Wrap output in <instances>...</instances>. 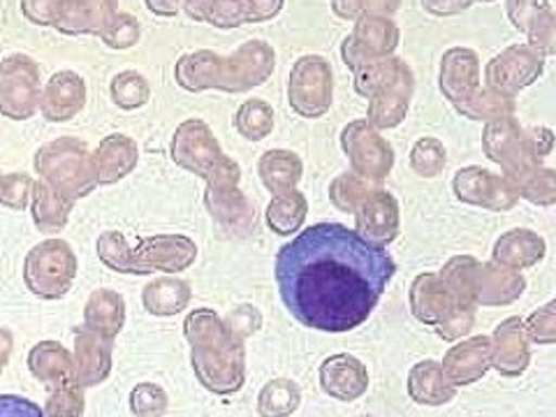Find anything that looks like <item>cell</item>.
I'll use <instances>...</instances> for the list:
<instances>
[{"label": "cell", "mask_w": 556, "mask_h": 417, "mask_svg": "<svg viewBox=\"0 0 556 417\" xmlns=\"http://www.w3.org/2000/svg\"><path fill=\"white\" fill-rule=\"evenodd\" d=\"M396 265L341 223H316L276 255L274 276L292 318L320 332L343 334L367 323Z\"/></svg>", "instance_id": "obj_1"}, {"label": "cell", "mask_w": 556, "mask_h": 417, "mask_svg": "<svg viewBox=\"0 0 556 417\" xmlns=\"http://www.w3.org/2000/svg\"><path fill=\"white\" fill-rule=\"evenodd\" d=\"M355 93L369 100L367 124L376 130H392L404 124L415 93V77L406 61L388 56L353 73Z\"/></svg>", "instance_id": "obj_2"}, {"label": "cell", "mask_w": 556, "mask_h": 417, "mask_svg": "<svg viewBox=\"0 0 556 417\" xmlns=\"http://www.w3.org/2000/svg\"><path fill=\"white\" fill-rule=\"evenodd\" d=\"M439 276L459 304H510L527 288L517 271L496 263H480L473 255L450 257Z\"/></svg>", "instance_id": "obj_3"}, {"label": "cell", "mask_w": 556, "mask_h": 417, "mask_svg": "<svg viewBox=\"0 0 556 417\" xmlns=\"http://www.w3.org/2000/svg\"><path fill=\"white\" fill-rule=\"evenodd\" d=\"M195 343V367L200 380L214 392H232L243 382V359L239 345L225 334L214 311H195L188 318Z\"/></svg>", "instance_id": "obj_4"}, {"label": "cell", "mask_w": 556, "mask_h": 417, "mask_svg": "<svg viewBox=\"0 0 556 417\" xmlns=\"http://www.w3.org/2000/svg\"><path fill=\"white\" fill-rule=\"evenodd\" d=\"M204 206L225 237H249L255 228V208L241 193V169L225 155L223 163L204 179Z\"/></svg>", "instance_id": "obj_5"}, {"label": "cell", "mask_w": 556, "mask_h": 417, "mask_svg": "<svg viewBox=\"0 0 556 417\" xmlns=\"http://www.w3.org/2000/svg\"><path fill=\"white\" fill-rule=\"evenodd\" d=\"M290 110L302 118H323L334 102V70L325 56L306 54L294 61L288 77Z\"/></svg>", "instance_id": "obj_6"}, {"label": "cell", "mask_w": 556, "mask_h": 417, "mask_svg": "<svg viewBox=\"0 0 556 417\" xmlns=\"http://www.w3.org/2000/svg\"><path fill=\"white\" fill-rule=\"evenodd\" d=\"M482 151L486 159L503 169V177L510 179L513 186L525 181L538 167H543V161H538L529 149L525 128L519 126L515 116L484 124Z\"/></svg>", "instance_id": "obj_7"}, {"label": "cell", "mask_w": 556, "mask_h": 417, "mask_svg": "<svg viewBox=\"0 0 556 417\" xmlns=\"http://www.w3.org/2000/svg\"><path fill=\"white\" fill-rule=\"evenodd\" d=\"M341 149L353 174L367 184H380L390 177L394 167V149L380 130L371 128L367 121H351L341 130Z\"/></svg>", "instance_id": "obj_8"}, {"label": "cell", "mask_w": 556, "mask_h": 417, "mask_svg": "<svg viewBox=\"0 0 556 417\" xmlns=\"http://www.w3.org/2000/svg\"><path fill=\"white\" fill-rule=\"evenodd\" d=\"M276 67V51L265 40H249L230 56H223L218 91L247 93L269 81Z\"/></svg>", "instance_id": "obj_9"}, {"label": "cell", "mask_w": 556, "mask_h": 417, "mask_svg": "<svg viewBox=\"0 0 556 417\" xmlns=\"http://www.w3.org/2000/svg\"><path fill=\"white\" fill-rule=\"evenodd\" d=\"M547 59L541 51L525 45H510L484 65V86L501 93L517 96L529 89L545 73Z\"/></svg>", "instance_id": "obj_10"}, {"label": "cell", "mask_w": 556, "mask_h": 417, "mask_svg": "<svg viewBox=\"0 0 556 417\" xmlns=\"http://www.w3.org/2000/svg\"><path fill=\"white\" fill-rule=\"evenodd\" d=\"M455 198L468 206L490 208V212H510L519 202L517 188L503 174H494L480 165L462 167L452 179Z\"/></svg>", "instance_id": "obj_11"}, {"label": "cell", "mask_w": 556, "mask_h": 417, "mask_svg": "<svg viewBox=\"0 0 556 417\" xmlns=\"http://www.w3.org/2000/svg\"><path fill=\"white\" fill-rule=\"evenodd\" d=\"M172 155L177 165L206 179L225 159L214 130L200 118L181 124L172 139Z\"/></svg>", "instance_id": "obj_12"}, {"label": "cell", "mask_w": 556, "mask_h": 417, "mask_svg": "<svg viewBox=\"0 0 556 417\" xmlns=\"http://www.w3.org/2000/svg\"><path fill=\"white\" fill-rule=\"evenodd\" d=\"M399 228L402 214L396 198L386 188H371L355 212V232L371 247L386 249L399 237Z\"/></svg>", "instance_id": "obj_13"}, {"label": "cell", "mask_w": 556, "mask_h": 417, "mask_svg": "<svg viewBox=\"0 0 556 417\" xmlns=\"http://www.w3.org/2000/svg\"><path fill=\"white\" fill-rule=\"evenodd\" d=\"M482 81L480 59L473 49L452 47L441 59L439 89L450 104H457L471 96Z\"/></svg>", "instance_id": "obj_14"}, {"label": "cell", "mask_w": 556, "mask_h": 417, "mask_svg": "<svg viewBox=\"0 0 556 417\" xmlns=\"http://www.w3.org/2000/svg\"><path fill=\"white\" fill-rule=\"evenodd\" d=\"M545 253H547L545 239L538 232L525 230V228L501 235L492 249L494 263L513 271L538 265L545 257Z\"/></svg>", "instance_id": "obj_15"}, {"label": "cell", "mask_w": 556, "mask_h": 417, "mask_svg": "<svg viewBox=\"0 0 556 417\" xmlns=\"http://www.w3.org/2000/svg\"><path fill=\"white\" fill-rule=\"evenodd\" d=\"M3 81H0V98L12 104L20 118L30 114L35 98H38V67L26 56H12L3 65Z\"/></svg>", "instance_id": "obj_16"}, {"label": "cell", "mask_w": 556, "mask_h": 417, "mask_svg": "<svg viewBox=\"0 0 556 417\" xmlns=\"http://www.w3.org/2000/svg\"><path fill=\"white\" fill-rule=\"evenodd\" d=\"M220 63L223 56L212 49H198L184 54L177 65H174V77L184 91L202 93V91H218L220 81Z\"/></svg>", "instance_id": "obj_17"}, {"label": "cell", "mask_w": 556, "mask_h": 417, "mask_svg": "<svg viewBox=\"0 0 556 417\" xmlns=\"http://www.w3.org/2000/svg\"><path fill=\"white\" fill-rule=\"evenodd\" d=\"M116 14V0H63L54 26L63 33H93L102 30Z\"/></svg>", "instance_id": "obj_18"}, {"label": "cell", "mask_w": 556, "mask_h": 417, "mask_svg": "<svg viewBox=\"0 0 556 417\" xmlns=\"http://www.w3.org/2000/svg\"><path fill=\"white\" fill-rule=\"evenodd\" d=\"M353 24L351 38L369 56V61L394 56L399 40H402V30L390 16H359Z\"/></svg>", "instance_id": "obj_19"}, {"label": "cell", "mask_w": 556, "mask_h": 417, "mask_svg": "<svg viewBox=\"0 0 556 417\" xmlns=\"http://www.w3.org/2000/svg\"><path fill=\"white\" fill-rule=\"evenodd\" d=\"M410 304L413 313L422 323H437L459 306V302L443 286L439 274H420L415 278L410 286Z\"/></svg>", "instance_id": "obj_20"}, {"label": "cell", "mask_w": 556, "mask_h": 417, "mask_svg": "<svg viewBox=\"0 0 556 417\" xmlns=\"http://www.w3.org/2000/svg\"><path fill=\"white\" fill-rule=\"evenodd\" d=\"M257 174L260 181L274 195L290 193V190L298 188L304 174V163L294 151L288 149H271L263 159L257 161Z\"/></svg>", "instance_id": "obj_21"}, {"label": "cell", "mask_w": 556, "mask_h": 417, "mask_svg": "<svg viewBox=\"0 0 556 417\" xmlns=\"http://www.w3.org/2000/svg\"><path fill=\"white\" fill-rule=\"evenodd\" d=\"M323 388L337 399H357L367 390V371L351 355H337L323 364Z\"/></svg>", "instance_id": "obj_22"}, {"label": "cell", "mask_w": 556, "mask_h": 417, "mask_svg": "<svg viewBox=\"0 0 556 417\" xmlns=\"http://www.w3.org/2000/svg\"><path fill=\"white\" fill-rule=\"evenodd\" d=\"M452 108H455V112L468 121H482V124H492V121L515 116L517 102H515V96L501 93L496 89H490V86H478L471 96L457 104H452Z\"/></svg>", "instance_id": "obj_23"}, {"label": "cell", "mask_w": 556, "mask_h": 417, "mask_svg": "<svg viewBox=\"0 0 556 417\" xmlns=\"http://www.w3.org/2000/svg\"><path fill=\"white\" fill-rule=\"evenodd\" d=\"M86 89L79 75L59 73L51 77L45 93V114L51 121H65L84 108Z\"/></svg>", "instance_id": "obj_24"}, {"label": "cell", "mask_w": 556, "mask_h": 417, "mask_svg": "<svg viewBox=\"0 0 556 417\" xmlns=\"http://www.w3.org/2000/svg\"><path fill=\"white\" fill-rule=\"evenodd\" d=\"M306 216H308V202L298 188L283 195H274L265 212L269 230L278 237H290L298 232L306 223Z\"/></svg>", "instance_id": "obj_25"}, {"label": "cell", "mask_w": 556, "mask_h": 417, "mask_svg": "<svg viewBox=\"0 0 556 417\" xmlns=\"http://www.w3.org/2000/svg\"><path fill=\"white\" fill-rule=\"evenodd\" d=\"M486 367H490V343L484 337L455 348L445 359V371L455 382H471L480 378Z\"/></svg>", "instance_id": "obj_26"}, {"label": "cell", "mask_w": 556, "mask_h": 417, "mask_svg": "<svg viewBox=\"0 0 556 417\" xmlns=\"http://www.w3.org/2000/svg\"><path fill=\"white\" fill-rule=\"evenodd\" d=\"M235 128L249 142H263L274 130V108L260 98L247 100L235 112Z\"/></svg>", "instance_id": "obj_27"}, {"label": "cell", "mask_w": 556, "mask_h": 417, "mask_svg": "<svg viewBox=\"0 0 556 417\" xmlns=\"http://www.w3.org/2000/svg\"><path fill=\"white\" fill-rule=\"evenodd\" d=\"M496 339H498L496 367L506 374H517L525 369L529 362V353H527L525 337H521L519 318H510L506 325H501L496 329Z\"/></svg>", "instance_id": "obj_28"}, {"label": "cell", "mask_w": 556, "mask_h": 417, "mask_svg": "<svg viewBox=\"0 0 556 417\" xmlns=\"http://www.w3.org/2000/svg\"><path fill=\"white\" fill-rule=\"evenodd\" d=\"M447 151L437 137H420L410 149V169L422 179H433L445 169Z\"/></svg>", "instance_id": "obj_29"}, {"label": "cell", "mask_w": 556, "mask_h": 417, "mask_svg": "<svg viewBox=\"0 0 556 417\" xmlns=\"http://www.w3.org/2000/svg\"><path fill=\"white\" fill-rule=\"evenodd\" d=\"M410 394L422 404H443L452 396V390L443 386V376L433 362L417 364L410 374Z\"/></svg>", "instance_id": "obj_30"}, {"label": "cell", "mask_w": 556, "mask_h": 417, "mask_svg": "<svg viewBox=\"0 0 556 417\" xmlns=\"http://www.w3.org/2000/svg\"><path fill=\"white\" fill-rule=\"evenodd\" d=\"M371 186L355 177L353 172H345L339 174V177L329 184V200L339 208L343 214H355L357 206L364 202V198L369 195Z\"/></svg>", "instance_id": "obj_31"}, {"label": "cell", "mask_w": 556, "mask_h": 417, "mask_svg": "<svg viewBox=\"0 0 556 417\" xmlns=\"http://www.w3.org/2000/svg\"><path fill=\"white\" fill-rule=\"evenodd\" d=\"M517 195L535 206H552L556 204V172L552 167H538L531 172L525 181H519Z\"/></svg>", "instance_id": "obj_32"}, {"label": "cell", "mask_w": 556, "mask_h": 417, "mask_svg": "<svg viewBox=\"0 0 556 417\" xmlns=\"http://www.w3.org/2000/svg\"><path fill=\"white\" fill-rule=\"evenodd\" d=\"M149 84L147 79L135 73V70H126V73H121L114 77L112 81V98L118 104V108L124 110H135V108H142L144 102H149Z\"/></svg>", "instance_id": "obj_33"}, {"label": "cell", "mask_w": 556, "mask_h": 417, "mask_svg": "<svg viewBox=\"0 0 556 417\" xmlns=\"http://www.w3.org/2000/svg\"><path fill=\"white\" fill-rule=\"evenodd\" d=\"M402 8V0H332V12L343 22H355L359 16H392Z\"/></svg>", "instance_id": "obj_34"}, {"label": "cell", "mask_w": 556, "mask_h": 417, "mask_svg": "<svg viewBox=\"0 0 556 417\" xmlns=\"http://www.w3.org/2000/svg\"><path fill=\"white\" fill-rule=\"evenodd\" d=\"M527 35V45L541 51L545 59L556 54V14L554 10H545L529 22V26L525 28Z\"/></svg>", "instance_id": "obj_35"}, {"label": "cell", "mask_w": 556, "mask_h": 417, "mask_svg": "<svg viewBox=\"0 0 556 417\" xmlns=\"http://www.w3.org/2000/svg\"><path fill=\"white\" fill-rule=\"evenodd\" d=\"M298 404H300V392L294 390L290 382L283 380V382H271V386L265 388L260 408H263L265 417H283Z\"/></svg>", "instance_id": "obj_36"}, {"label": "cell", "mask_w": 556, "mask_h": 417, "mask_svg": "<svg viewBox=\"0 0 556 417\" xmlns=\"http://www.w3.org/2000/svg\"><path fill=\"white\" fill-rule=\"evenodd\" d=\"M102 40L112 49H128L139 40V24L132 14H114L100 30Z\"/></svg>", "instance_id": "obj_37"}, {"label": "cell", "mask_w": 556, "mask_h": 417, "mask_svg": "<svg viewBox=\"0 0 556 417\" xmlns=\"http://www.w3.org/2000/svg\"><path fill=\"white\" fill-rule=\"evenodd\" d=\"M243 24H267L283 12L286 0H239Z\"/></svg>", "instance_id": "obj_38"}, {"label": "cell", "mask_w": 556, "mask_h": 417, "mask_svg": "<svg viewBox=\"0 0 556 417\" xmlns=\"http://www.w3.org/2000/svg\"><path fill=\"white\" fill-rule=\"evenodd\" d=\"M549 8H552L549 0H506L508 20H510L513 28L519 33H525V28L529 26L533 16H538Z\"/></svg>", "instance_id": "obj_39"}, {"label": "cell", "mask_w": 556, "mask_h": 417, "mask_svg": "<svg viewBox=\"0 0 556 417\" xmlns=\"http://www.w3.org/2000/svg\"><path fill=\"white\" fill-rule=\"evenodd\" d=\"M206 24H212L214 28H220V30H232L243 26L239 0H214V5L206 16Z\"/></svg>", "instance_id": "obj_40"}, {"label": "cell", "mask_w": 556, "mask_h": 417, "mask_svg": "<svg viewBox=\"0 0 556 417\" xmlns=\"http://www.w3.org/2000/svg\"><path fill=\"white\" fill-rule=\"evenodd\" d=\"M63 0H24V12L30 22L40 26H54Z\"/></svg>", "instance_id": "obj_41"}, {"label": "cell", "mask_w": 556, "mask_h": 417, "mask_svg": "<svg viewBox=\"0 0 556 417\" xmlns=\"http://www.w3.org/2000/svg\"><path fill=\"white\" fill-rule=\"evenodd\" d=\"M0 417H45V413L38 404H33L30 399L3 394L0 396Z\"/></svg>", "instance_id": "obj_42"}, {"label": "cell", "mask_w": 556, "mask_h": 417, "mask_svg": "<svg viewBox=\"0 0 556 417\" xmlns=\"http://www.w3.org/2000/svg\"><path fill=\"white\" fill-rule=\"evenodd\" d=\"M525 135H527L529 149L533 151L535 159H538V161H545L547 155L552 153V149H554V132H552V128L538 126V128L525 130Z\"/></svg>", "instance_id": "obj_43"}, {"label": "cell", "mask_w": 556, "mask_h": 417, "mask_svg": "<svg viewBox=\"0 0 556 417\" xmlns=\"http://www.w3.org/2000/svg\"><path fill=\"white\" fill-rule=\"evenodd\" d=\"M422 10L431 16H455L473 5V0H420Z\"/></svg>", "instance_id": "obj_44"}, {"label": "cell", "mask_w": 556, "mask_h": 417, "mask_svg": "<svg viewBox=\"0 0 556 417\" xmlns=\"http://www.w3.org/2000/svg\"><path fill=\"white\" fill-rule=\"evenodd\" d=\"M212 5L214 0H181V8L186 10V14L198 24H206V16Z\"/></svg>", "instance_id": "obj_45"}, {"label": "cell", "mask_w": 556, "mask_h": 417, "mask_svg": "<svg viewBox=\"0 0 556 417\" xmlns=\"http://www.w3.org/2000/svg\"><path fill=\"white\" fill-rule=\"evenodd\" d=\"M147 8L159 16H174L181 12V0H147Z\"/></svg>", "instance_id": "obj_46"}, {"label": "cell", "mask_w": 556, "mask_h": 417, "mask_svg": "<svg viewBox=\"0 0 556 417\" xmlns=\"http://www.w3.org/2000/svg\"><path fill=\"white\" fill-rule=\"evenodd\" d=\"M473 3H494V0H473Z\"/></svg>", "instance_id": "obj_47"}]
</instances>
